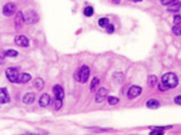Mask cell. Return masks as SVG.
Returning a JSON list of instances; mask_svg holds the SVG:
<instances>
[{
	"label": "cell",
	"instance_id": "6da1fadb",
	"mask_svg": "<svg viewBox=\"0 0 181 135\" xmlns=\"http://www.w3.org/2000/svg\"><path fill=\"white\" fill-rule=\"evenodd\" d=\"M161 83L168 89L175 88L178 84V77L173 72H167L162 76Z\"/></svg>",
	"mask_w": 181,
	"mask_h": 135
},
{
	"label": "cell",
	"instance_id": "7a4b0ae2",
	"mask_svg": "<svg viewBox=\"0 0 181 135\" xmlns=\"http://www.w3.org/2000/svg\"><path fill=\"white\" fill-rule=\"evenodd\" d=\"M5 74L7 79L9 80L10 82H13V83H17L20 75L17 68L14 67H10L7 68L5 71Z\"/></svg>",
	"mask_w": 181,
	"mask_h": 135
},
{
	"label": "cell",
	"instance_id": "3957f363",
	"mask_svg": "<svg viewBox=\"0 0 181 135\" xmlns=\"http://www.w3.org/2000/svg\"><path fill=\"white\" fill-rule=\"evenodd\" d=\"M24 22L27 24H34L39 21L38 13L35 11H29L26 12L23 16Z\"/></svg>",
	"mask_w": 181,
	"mask_h": 135
},
{
	"label": "cell",
	"instance_id": "277c9868",
	"mask_svg": "<svg viewBox=\"0 0 181 135\" xmlns=\"http://www.w3.org/2000/svg\"><path fill=\"white\" fill-rule=\"evenodd\" d=\"M89 77V68L87 66H83L79 70L78 73L79 81L85 83L87 82Z\"/></svg>",
	"mask_w": 181,
	"mask_h": 135
},
{
	"label": "cell",
	"instance_id": "5b68a950",
	"mask_svg": "<svg viewBox=\"0 0 181 135\" xmlns=\"http://www.w3.org/2000/svg\"><path fill=\"white\" fill-rule=\"evenodd\" d=\"M142 89L140 87L137 85L132 86L127 92L128 98H130V99H133V98L137 97L142 93Z\"/></svg>",
	"mask_w": 181,
	"mask_h": 135
},
{
	"label": "cell",
	"instance_id": "8992f818",
	"mask_svg": "<svg viewBox=\"0 0 181 135\" xmlns=\"http://www.w3.org/2000/svg\"><path fill=\"white\" fill-rule=\"evenodd\" d=\"M16 45L21 47H27L29 46V40L24 35H18L14 39Z\"/></svg>",
	"mask_w": 181,
	"mask_h": 135
},
{
	"label": "cell",
	"instance_id": "52a82bcc",
	"mask_svg": "<svg viewBox=\"0 0 181 135\" xmlns=\"http://www.w3.org/2000/svg\"><path fill=\"white\" fill-rule=\"evenodd\" d=\"M16 7L14 3H8L3 8V14L6 16H11L16 12Z\"/></svg>",
	"mask_w": 181,
	"mask_h": 135
},
{
	"label": "cell",
	"instance_id": "ba28073f",
	"mask_svg": "<svg viewBox=\"0 0 181 135\" xmlns=\"http://www.w3.org/2000/svg\"><path fill=\"white\" fill-rule=\"evenodd\" d=\"M108 96V90L105 88H101L100 90H98L96 94V96H95V102L98 103H102L103 101H104L105 98H106Z\"/></svg>",
	"mask_w": 181,
	"mask_h": 135
},
{
	"label": "cell",
	"instance_id": "9c48e42d",
	"mask_svg": "<svg viewBox=\"0 0 181 135\" xmlns=\"http://www.w3.org/2000/svg\"><path fill=\"white\" fill-rule=\"evenodd\" d=\"M52 92H53V94L55 96L56 98H58V99L62 100L64 97V92L63 88L59 84H56L53 87V89H52Z\"/></svg>",
	"mask_w": 181,
	"mask_h": 135
},
{
	"label": "cell",
	"instance_id": "30bf717a",
	"mask_svg": "<svg viewBox=\"0 0 181 135\" xmlns=\"http://www.w3.org/2000/svg\"><path fill=\"white\" fill-rule=\"evenodd\" d=\"M10 101V96L6 88H0V104H7Z\"/></svg>",
	"mask_w": 181,
	"mask_h": 135
},
{
	"label": "cell",
	"instance_id": "8fae6325",
	"mask_svg": "<svg viewBox=\"0 0 181 135\" xmlns=\"http://www.w3.org/2000/svg\"><path fill=\"white\" fill-rule=\"evenodd\" d=\"M24 22V18L23 15L22 13V12L19 11L16 14L15 19H14V24H15V27L16 29H21L22 26L23 25Z\"/></svg>",
	"mask_w": 181,
	"mask_h": 135
},
{
	"label": "cell",
	"instance_id": "7c38bea8",
	"mask_svg": "<svg viewBox=\"0 0 181 135\" xmlns=\"http://www.w3.org/2000/svg\"><path fill=\"white\" fill-rule=\"evenodd\" d=\"M50 96L48 94H43L39 99V105L41 107H47L50 104Z\"/></svg>",
	"mask_w": 181,
	"mask_h": 135
},
{
	"label": "cell",
	"instance_id": "4fadbf2b",
	"mask_svg": "<svg viewBox=\"0 0 181 135\" xmlns=\"http://www.w3.org/2000/svg\"><path fill=\"white\" fill-rule=\"evenodd\" d=\"M35 98H36L35 94H34L33 93H32V92H30V93L26 94L25 95L23 96V102L24 103V104H28V105L31 104L34 102Z\"/></svg>",
	"mask_w": 181,
	"mask_h": 135
},
{
	"label": "cell",
	"instance_id": "5bb4252c",
	"mask_svg": "<svg viewBox=\"0 0 181 135\" xmlns=\"http://www.w3.org/2000/svg\"><path fill=\"white\" fill-rule=\"evenodd\" d=\"M146 106L150 109H157L160 107V103L156 99H150L146 102Z\"/></svg>",
	"mask_w": 181,
	"mask_h": 135
},
{
	"label": "cell",
	"instance_id": "9a60e30c",
	"mask_svg": "<svg viewBox=\"0 0 181 135\" xmlns=\"http://www.w3.org/2000/svg\"><path fill=\"white\" fill-rule=\"evenodd\" d=\"M31 80V75L26 72H23V73L19 75V80H18L17 83H26L28 81Z\"/></svg>",
	"mask_w": 181,
	"mask_h": 135
},
{
	"label": "cell",
	"instance_id": "2e32d148",
	"mask_svg": "<svg viewBox=\"0 0 181 135\" xmlns=\"http://www.w3.org/2000/svg\"><path fill=\"white\" fill-rule=\"evenodd\" d=\"M33 84V86L35 87L38 90H39V91L42 90V89L44 88L45 83H44V81L41 79V78H36V79L34 80Z\"/></svg>",
	"mask_w": 181,
	"mask_h": 135
},
{
	"label": "cell",
	"instance_id": "e0dca14e",
	"mask_svg": "<svg viewBox=\"0 0 181 135\" xmlns=\"http://www.w3.org/2000/svg\"><path fill=\"white\" fill-rule=\"evenodd\" d=\"M180 8V1H176V2L173 4L168 7V11L169 12H178Z\"/></svg>",
	"mask_w": 181,
	"mask_h": 135
},
{
	"label": "cell",
	"instance_id": "ac0fdd59",
	"mask_svg": "<svg viewBox=\"0 0 181 135\" xmlns=\"http://www.w3.org/2000/svg\"><path fill=\"white\" fill-rule=\"evenodd\" d=\"M2 54L5 57H16V56H18L19 53H18V51H16V50L9 49L4 51Z\"/></svg>",
	"mask_w": 181,
	"mask_h": 135
},
{
	"label": "cell",
	"instance_id": "d6986e66",
	"mask_svg": "<svg viewBox=\"0 0 181 135\" xmlns=\"http://www.w3.org/2000/svg\"><path fill=\"white\" fill-rule=\"evenodd\" d=\"M52 104H53V107L55 108V110H60L61 107L62 106V100L58 99V98H56L52 102Z\"/></svg>",
	"mask_w": 181,
	"mask_h": 135
},
{
	"label": "cell",
	"instance_id": "ffe728a7",
	"mask_svg": "<svg viewBox=\"0 0 181 135\" xmlns=\"http://www.w3.org/2000/svg\"><path fill=\"white\" fill-rule=\"evenodd\" d=\"M157 82V78L155 75H150L148 78V84L150 87H154Z\"/></svg>",
	"mask_w": 181,
	"mask_h": 135
},
{
	"label": "cell",
	"instance_id": "44dd1931",
	"mask_svg": "<svg viewBox=\"0 0 181 135\" xmlns=\"http://www.w3.org/2000/svg\"><path fill=\"white\" fill-rule=\"evenodd\" d=\"M108 104L110 105L114 106V105H116L117 104H118L120 99L118 98L115 97V96H109L108 98Z\"/></svg>",
	"mask_w": 181,
	"mask_h": 135
},
{
	"label": "cell",
	"instance_id": "7402d4cb",
	"mask_svg": "<svg viewBox=\"0 0 181 135\" xmlns=\"http://www.w3.org/2000/svg\"><path fill=\"white\" fill-rule=\"evenodd\" d=\"M109 23V20L107 18H102L98 21V25L102 28H105L108 24Z\"/></svg>",
	"mask_w": 181,
	"mask_h": 135
},
{
	"label": "cell",
	"instance_id": "603a6c76",
	"mask_svg": "<svg viewBox=\"0 0 181 135\" xmlns=\"http://www.w3.org/2000/svg\"><path fill=\"white\" fill-rule=\"evenodd\" d=\"M84 15L87 17H90L93 14V9L91 7H88L84 9Z\"/></svg>",
	"mask_w": 181,
	"mask_h": 135
},
{
	"label": "cell",
	"instance_id": "cb8c5ba5",
	"mask_svg": "<svg viewBox=\"0 0 181 135\" xmlns=\"http://www.w3.org/2000/svg\"><path fill=\"white\" fill-rule=\"evenodd\" d=\"M99 83V80L98 78H94L92 80V81H91V85H90V89L92 91H93V90H95V87H96L98 84Z\"/></svg>",
	"mask_w": 181,
	"mask_h": 135
},
{
	"label": "cell",
	"instance_id": "d4e9b609",
	"mask_svg": "<svg viewBox=\"0 0 181 135\" xmlns=\"http://www.w3.org/2000/svg\"><path fill=\"white\" fill-rule=\"evenodd\" d=\"M173 33H174V35H176L177 36H179L180 35V27L179 25H176L173 26L172 29Z\"/></svg>",
	"mask_w": 181,
	"mask_h": 135
},
{
	"label": "cell",
	"instance_id": "484cf974",
	"mask_svg": "<svg viewBox=\"0 0 181 135\" xmlns=\"http://www.w3.org/2000/svg\"><path fill=\"white\" fill-rule=\"evenodd\" d=\"M105 30H106L107 33H108L110 34L113 33L114 31H115V27L112 25V24H108L106 25V27H105Z\"/></svg>",
	"mask_w": 181,
	"mask_h": 135
},
{
	"label": "cell",
	"instance_id": "4316f807",
	"mask_svg": "<svg viewBox=\"0 0 181 135\" xmlns=\"http://www.w3.org/2000/svg\"><path fill=\"white\" fill-rule=\"evenodd\" d=\"M176 0H161V4L166 6V5H170L171 4L174 2V1H176Z\"/></svg>",
	"mask_w": 181,
	"mask_h": 135
},
{
	"label": "cell",
	"instance_id": "83f0119b",
	"mask_svg": "<svg viewBox=\"0 0 181 135\" xmlns=\"http://www.w3.org/2000/svg\"><path fill=\"white\" fill-rule=\"evenodd\" d=\"M173 23L176 24V25H180V16L179 15L175 16L174 19H173Z\"/></svg>",
	"mask_w": 181,
	"mask_h": 135
},
{
	"label": "cell",
	"instance_id": "f1b7e54d",
	"mask_svg": "<svg viewBox=\"0 0 181 135\" xmlns=\"http://www.w3.org/2000/svg\"><path fill=\"white\" fill-rule=\"evenodd\" d=\"M158 88L159 89V90H161V91H166V90H168V87H166V86H164V84H163L162 83L158 84Z\"/></svg>",
	"mask_w": 181,
	"mask_h": 135
},
{
	"label": "cell",
	"instance_id": "f546056e",
	"mask_svg": "<svg viewBox=\"0 0 181 135\" xmlns=\"http://www.w3.org/2000/svg\"><path fill=\"white\" fill-rule=\"evenodd\" d=\"M150 128H151L152 130H154L163 131L164 130H165L166 128H165V127H151Z\"/></svg>",
	"mask_w": 181,
	"mask_h": 135
},
{
	"label": "cell",
	"instance_id": "4dcf8cb0",
	"mask_svg": "<svg viewBox=\"0 0 181 135\" xmlns=\"http://www.w3.org/2000/svg\"><path fill=\"white\" fill-rule=\"evenodd\" d=\"M175 103H176V104H178V106H180L181 104V101H180V95H178L176 96V98H174Z\"/></svg>",
	"mask_w": 181,
	"mask_h": 135
},
{
	"label": "cell",
	"instance_id": "1f68e13d",
	"mask_svg": "<svg viewBox=\"0 0 181 135\" xmlns=\"http://www.w3.org/2000/svg\"><path fill=\"white\" fill-rule=\"evenodd\" d=\"M164 134V132H161V131H157V130H154L153 132H150V134H153V135H154V134Z\"/></svg>",
	"mask_w": 181,
	"mask_h": 135
},
{
	"label": "cell",
	"instance_id": "d6a6232c",
	"mask_svg": "<svg viewBox=\"0 0 181 135\" xmlns=\"http://www.w3.org/2000/svg\"><path fill=\"white\" fill-rule=\"evenodd\" d=\"M113 3L115 4H119L120 3V0H113Z\"/></svg>",
	"mask_w": 181,
	"mask_h": 135
},
{
	"label": "cell",
	"instance_id": "836d02e7",
	"mask_svg": "<svg viewBox=\"0 0 181 135\" xmlns=\"http://www.w3.org/2000/svg\"><path fill=\"white\" fill-rule=\"evenodd\" d=\"M130 1H133V2H141L143 0H129Z\"/></svg>",
	"mask_w": 181,
	"mask_h": 135
}]
</instances>
